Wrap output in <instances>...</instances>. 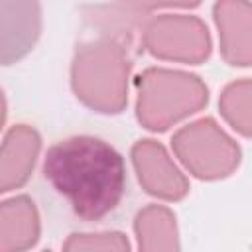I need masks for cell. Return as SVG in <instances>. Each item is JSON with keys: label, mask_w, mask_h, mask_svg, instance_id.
<instances>
[{"label": "cell", "mask_w": 252, "mask_h": 252, "mask_svg": "<svg viewBox=\"0 0 252 252\" xmlns=\"http://www.w3.org/2000/svg\"><path fill=\"white\" fill-rule=\"evenodd\" d=\"M43 175L87 222L114 211L126 189L124 158L114 146L94 136H71L49 146Z\"/></svg>", "instance_id": "cell-1"}, {"label": "cell", "mask_w": 252, "mask_h": 252, "mask_svg": "<svg viewBox=\"0 0 252 252\" xmlns=\"http://www.w3.org/2000/svg\"><path fill=\"white\" fill-rule=\"evenodd\" d=\"M130 71L128 47L98 35L77 45L71 61V87L87 108L100 114H120L128 104Z\"/></svg>", "instance_id": "cell-2"}, {"label": "cell", "mask_w": 252, "mask_h": 252, "mask_svg": "<svg viewBox=\"0 0 252 252\" xmlns=\"http://www.w3.org/2000/svg\"><path fill=\"white\" fill-rule=\"evenodd\" d=\"M209 102V89L199 75L148 67L136 79V118L150 132H165Z\"/></svg>", "instance_id": "cell-3"}, {"label": "cell", "mask_w": 252, "mask_h": 252, "mask_svg": "<svg viewBox=\"0 0 252 252\" xmlns=\"http://www.w3.org/2000/svg\"><path fill=\"white\" fill-rule=\"evenodd\" d=\"M171 148L181 165L203 181L232 175L242 159L238 144L209 116L181 126L171 136Z\"/></svg>", "instance_id": "cell-4"}, {"label": "cell", "mask_w": 252, "mask_h": 252, "mask_svg": "<svg viewBox=\"0 0 252 252\" xmlns=\"http://www.w3.org/2000/svg\"><path fill=\"white\" fill-rule=\"evenodd\" d=\"M144 49L163 61L199 65L209 59L213 41L207 24L193 14H154L142 28Z\"/></svg>", "instance_id": "cell-5"}, {"label": "cell", "mask_w": 252, "mask_h": 252, "mask_svg": "<svg viewBox=\"0 0 252 252\" xmlns=\"http://www.w3.org/2000/svg\"><path fill=\"white\" fill-rule=\"evenodd\" d=\"M132 163L142 189L161 201H181L189 193L185 173L175 165L165 146L158 140H138L132 146Z\"/></svg>", "instance_id": "cell-6"}, {"label": "cell", "mask_w": 252, "mask_h": 252, "mask_svg": "<svg viewBox=\"0 0 252 252\" xmlns=\"http://www.w3.org/2000/svg\"><path fill=\"white\" fill-rule=\"evenodd\" d=\"M43 28L39 2L0 0V67L24 59L37 43Z\"/></svg>", "instance_id": "cell-7"}, {"label": "cell", "mask_w": 252, "mask_h": 252, "mask_svg": "<svg viewBox=\"0 0 252 252\" xmlns=\"http://www.w3.org/2000/svg\"><path fill=\"white\" fill-rule=\"evenodd\" d=\"M222 59L232 67L252 63V4L244 0H220L213 6Z\"/></svg>", "instance_id": "cell-8"}, {"label": "cell", "mask_w": 252, "mask_h": 252, "mask_svg": "<svg viewBox=\"0 0 252 252\" xmlns=\"http://www.w3.org/2000/svg\"><path fill=\"white\" fill-rule=\"evenodd\" d=\"M41 150V136L33 126H12L0 144V195L20 189L33 173Z\"/></svg>", "instance_id": "cell-9"}, {"label": "cell", "mask_w": 252, "mask_h": 252, "mask_svg": "<svg viewBox=\"0 0 252 252\" xmlns=\"http://www.w3.org/2000/svg\"><path fill=\"white\" fill-rule=\"evenodd\" d=\"M39 234L41 219L32 197L0 201V252H26L37 244Z\"/></svg>", "instance_id": "cell-10"}, {"label": "cell", "mask_w": 252, "mask_h": 252, "mask_svg": "<svg viewBox=\"0 0 252 252\" xmlns=\"http://www.w3.org/2000/svg\"><path fill=\"white\" fill-rule=\"evenodd\" d=\"M138 252H181L175 213L165 205H146L134 217Z\"/></svg>", "instance_id": "cell-11"}, {"label": "cell", "mask_w": 252, "mask_h": 252, "mask_svg": "<svg viewBox=\"0 0 252 252\" xmlns=\"http://www.w3.org/2000/svg\"><path fill=\"white\" fill-rule=\"evenodd\" d=\"M252 83L250 79H238L224 87L219 98V110L232 130L250 138L252 134Z\"/></svg>", "instance_id": "cell-12"}, {"label": "cell", "mask_w": 252, "mask_h": 252, "mask_svg": "<svg viewBox=\"0 0 252 252\" xmlns=\"http://www.w3.org/2000/svg\"><path fill=\"white\" fill-rule=\"evenodd\" d=\"M63 252H132L124 232H73L63 242Z\"/></svg>", "instance_id": "cell-13"}, {"label": "cell", "mask_w": 252, "mask_h": 252, "mask_svg": "<svg viewBox=\"0 0 252 252\" xmlns=\"http://www.w3.org/2000/svg\"><path fill=\"white\" fill-rule=\"evenodd\" d=\"M6 114H8V104H6V96H4V91L0 89V130L6 122Z\"/></svg>", "instance_id": "cell-14"}, {"label": "cell", "mask_w": 252, "mask_h": 252, "mask_svg": "<svg viewBox=\"0 0 252 252\" xmlns=\"http://www.w3.org/2000/svg\"><path fill=\"white\" fill-rule=\"evenodd\" d=\"M43 252H51V250H43Z\"/></svg>", "instance_id": "cell-15"}]
</instances>
